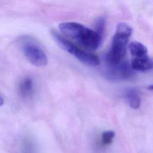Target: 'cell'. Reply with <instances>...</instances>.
Instances as JSON below:
<instances>
[{
	"mask_svg": "<svg viewBox=\"0 0 153 153\" xmlns=\"http://www.w3.org/2000/svg\"><path fill=\"white\" fill-rule=\"evenodd\" d=\"M59 27L65 36L90 50L97 49L102 42V38L94 30L77 22H63L60 23Z\"/></svg>",
	"mask_w": 153,
	"mask_h": 153,
	"instance_id": "cell-1",
	"label": "cell"
},
{
	"mask_svg": "<svg viewBox=\"0 0 153 153\" xmlns=\"http://www.w3.org/2000/svg\"><path fill=\"white\" fill-rule=\"evenodd\" d=\"M132 29L126 23H120L116 27L110 50L106 56L107 66L117 65L123 61Z\"/></svg>",
	"mask_w": 153,
	"mask_h": 153,
	"instance_id": "cell-2",
	"label": "cell"
},
{
	"mask_svg": "<svg viewBox=\"0 0 153 153\" xmlns=\"http://www.w3.org/2000/svg\"><path fill=\"white\" fill-rule=\"evenodd\" d=\"M51 35L62 49L73 55L81 62L91 66H96L100 64L99 59L95 54L81 49L56 31H52Z\"/></svg>",
	"mask_w": 153,
	"mask_h": 153,
	"instance_id": "cell-3",
	"label": "cell"
},
{
	"mask_svg": "<svg viewBox=\"0 0 153 153\" xmlns=\"http://www.w3.org/2000/svg\"><path fill=\"white\" fill-rule=\"evenodd\" d=\"M19 41L22 51L30 63L36 66H44L47 64L48 59L45 51L33 39L23 36Z\"/></svg>",
	"mask_w": 153,
	"mask_h": 153,
	"instance_id": "cell-4",
	"label": "cell"
},
{
	"mask_svg": "<svg viewBox=\"0 0 153 153\" xmlns=\"http://www.w3.org/2000/svg\"><path fill=\"white\" fill-rule=\"evenodd\" d=\"M106 74L111 79L125 80L131 78L134 73L130 65L127 62L122 61L117 65L108 66Z\"/></svg>",
	"mask_w": 153,
	"mask_h": 153,
	"instance_id": "cell-5",
	"label": "cell"
},
{
	"mask_svg": "<svg viewBox=\"0 0 153 153\" xmlns=\"http://www.w3.org/2000/svg\"><path fill=\"white\" fill-rule=\"evenodd\" d=\"M130 66L133 70L146 72L152 69V60L148 54L142 57H133Z\"/></svg>",
	"mask_w": 153,
	"mask_h": 153,
	"instance_id": "cell-6",
	"label": "cell"
},
{
	"mask_svg": "<svg viewBox=\"0 0 153 153\" xmlns=\"http://www.w3.org/2000/svg\"><path fill=\"white\" fill-rule=\"evenodd\" d=\"M19 93L23 98H28L30 97L33 91V81L30 78H24L19 84Z\"/></svg>",
	"mask_w": 153,
	"mask_h": 153,
	"instance_id": "cell-7",
	"label": "cell"
},
{
	"mask_svg": "<svg viewBox=\"0 0 153 153\" xmlns=\"http://www.w3.org/2000/svg\"><path fill=\"white\" fill-rule=\"evenodd\" d=\"M126 99L130 106L134 109H138L141 104V99L139 93L134 89H128L125 93Z\"/></svg>",
	"mask_w": 153,
	"mask_h": 153,
	"instance_id": "cell-8",
	"label": "cell"
},
{
	"mask_svg": "<svg viewBox=\"0 0 153 153\" xmlns=\"http://www.w3.org/2000/svg\"><path fill=\"white\" fill-rule=\"evenodd\" d=\"M128 48L133 57H142L148 54L147 48L140 42L136 41L131 42Z\"/></svg>",
	"mask_w": 153,
	"mask_h": 153,
	"instance_id": "cell-9",
	"label": "cell"
},
{
	"mask_svg": "<svg viewBox=\"0 0 153 153\" xmlns=\"http://www.w3.org/2000/svg\"><path fill=\"white\" fill-rule=\"evenodd\" d=\"M106 20L104 17H99L94 25V31L103 39L105 31Z\"/></svg>",
	"mask_w": 153,
	"mask_h": 153,
	"instance_id": "cell-10",
	"label": "cell"
},
{
	"mask_svg": "<svg viewBox=\"0 0 153 153\" xmlns=\"http://www.w3.org/2000/svg\"><path fill=\"white\" fill-rule=\"evenodd\" d=\"M115 136V132L112 130H107L103 132L102 134V142L105 145H110Z\"/></svg>",
	"mask_w": 153,
	"mask_h": 153,
	"instance_id": "cell-11",
	"label": "cell"
},
{
	"mask_svg": "<svg viewBox=\"0 0 153 153\" xmlns=\"http://www.w3.org/2000/svg\"><path fill=\"white\" fill-rule=\"evenodd\" d=\"M4 103V99L2 96V95L0 94V106H2Z\"/></svg>",
	"mask_w": 153,
	"mask_h": 153,
	"instance_id": "cell-12",
	"label": "cell"
}]
</instances>
